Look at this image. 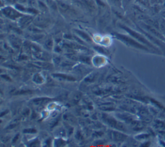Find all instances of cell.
<instances>
[{"instance_id": "obj_1", "label": "cell", "mask_w": 165, "mask_h": 147, "mask_svg": "<svg viewBox=\"0 0 165 147\" xmlns=\"http://www.w3.org/2000/svg\"><path fill=\"white\" fill-rule=\"evenodd\" d=\"M141 27L143 30H146L148 33L151 34V35L154 36L156 38L159 39L160 40L165 41V37L163 36L161 31L157 28L154 27L152 25L147 24L146 23H141Z\"/></svg>"}, {"instance_id": "obj_2", "label": "cell", "mask_w": 165, "mask_h": 147, "mask_svg": "<svg viewBox=\"0 0 165 147\" xmlns=\"http://www.w3.org/2000/svg\"><path fill=\"white\" fill-rule=\"evenodd\" d=\"M116 36L117 37L119 40L122 41L123 42L127 44V45H128L133 46V47L137 48L142 49V50H148V48L146 47V46L142 45L141 44L137 42L136 41L133 40L132 38H130V37H128L127 36L123 35V34H116Z\"/></svg>"}, {"instance_id": "obj_3", "label": "cell", "mask_w": 165, "mask_h": 147, "mask_svg": "<svg viewBox=\"0 0 165 147\" xmlns=\"http://www.w3.org/2000/svg\"><path fill=\"white\" fill-rule=\"evenodd\" d=\"M2 12L7 18L13 19V20H16V19H19L21 16H23L21 12H19L18 10L16 9H13V7H7L2 9Z\"/></svg>"}, {"instance_id": "obj_4", "label": "cell", "mask_w": 165, "mask_h": 147, "mask_svg": "<svg viewBox=\"0 0 165 147\" xmlns=\"http://www.w3.org/2000/svg\"><path fill=\"white\" fill-rule=\"evenodd\" d=\"M121 27H122L124 29V30H125L126 31H127L128 34H130V35L133 37V38H134L135 39H136L137 40L140 41V42L143 43V44H145V45L149 46H150V47L154 48V46H153V45H152L151 43H150V41H148L147 39L145 38L144 36H142L141 34L138 33V32H135V31H133V30H132V29L128 28V27H127V26H121Z\"/></svg>"}, {"instance_id": "obj_5", "label": "cell", "mask_w": 165, "mask_h": 147, "mask_svg": "<svg viewBox=\"0 0 165 147\" xmlns=\"http://www.w3.org/2000/svg\"><path fill=\"white\" fill-rule=\"evenodd\" d=\"M33 21V18L30 16H23L19 19L18 23L19 26L22 28H25L30 26L31 22Z\"/></svg>"}, {"instance_id": "obj_6", "label": "cell", "mask_w": 165, "mask_h": 147, "mask_svg": "<svg viewBox=\"0 0 165 147\" xmlns=\"http://www.w3.org/2000/svg\"><path fill=\"white\" fill-rule=\"evenodd\" d=\"M34 22L35 25L37 26H42V27H44V26H47L48 24V19L45 18L44 16H39L36 18L34 20Z\"/></svg>"}, {"instance_id": "obj_7", "label": "cell", "mask_w": 165, "mask_h": 147, "mask_svg": "<svg viewBox=\"0 0 165 147\" xmlns=\"http://www.w3.org/2000/svg\"><path fill=\"white\" fill-rule=\"evenodd\" d=\"M112 138L116 141H123L127 138L125 134L120 133L119 132L114 131L112 132Z\"/></svg>"}, {"instance_id": "obj_8", "label": "cell", "mask_w": 165, "mask_h": 147, "mask_svg": "<svg viewBox=\"0 0 165 147\" xmlns=\"http://www.w3.org/2000/svg\"><path fill=\"white\" fill-rule=\"evenodd\" d=\"M75 32H76L82 40L86 41L87 42H91L92 41V40L91 38H90V36L86 33L84 32H82L79 30H75Z\"/></svg>"}, {"instance_id": "obj_9", "label": "cell", "mask_w": 165, "mask_h": 147, "mask_svg": "<svg viewBox=\"0 0 165 147\" xmlns=\"http://www.w3.org/2000/svg\"><path fill=\"white\" fill-rule=\"evenodd\" d=\"M118 117L119 118L123 120V121L127 122V123H130L131 122L133 121L132 117L128 114H118Z\"/></svg>"}, {"instance_id": "obj_10", "label": "cell", "mask_w": 165, "mask_h": 147, "mask_svg": "<svg viewBox=\"0 0 165 147\" xmlns=\"http://www.w3.org/2000/svg\"><path fill=\"white\" fill-rule=\"evenodd\" d=\"M11 42L12 45L16 46V48H19L21 45V40L14 36H12L11 37Z\"/></svg>"}, {"instance_id": "obj_11", "label": "cell", "mask_w": 165, "mask_h": 147, "mask_svg": "<svg viewBox=\"0 0 165 147\" xmlns=\"http://www.w3.org/2000/svg\"><path fill=\"white\" fill-rule=\"evenodd\" d=\"M46 4H47V5L48 7L54 10V11L57 10V3L54 0H46Z\"/></svg>"}, {"instance_id": "obj_12", "label": "cell", "mask_w": 165, "mask_h": 147, "mask_svg": "<svg viewBox=\"0 0 165 147\" xmlns=\"http://www.w3.org/2000/svg\"><path fill=\"white\" fill-rule=\"evenodd\" d=\"M54 77H60L62 78V79H65V80H68V81H75L76 79L74 77H72L70 76H69V75H67L65 74H53Z\"/></svg>"}, {"instance_id": "obj_13", "label": "cell", "mask_w": 165, "mask_h": 147, "mask_svg": "<svg viewBox=\"0 0 165 147\" xmlns=\"http://www.w3.org/2000/svg\"><path fill=\"white\" fill-rule=\"evenodd\" d=\"M53 44H54V43H53V40L51 38H48L45 41L44 45L46 49H47L48 50H51L53 47Z\"/></svg>"}, {"instance_id": "obj_14", "label": "cell", "mask_w": 165, "mask_h": 147, "mask_svg": "<svg viewBox=\"0 0 165 147\" xmlns=\"http://www.w3.org/2000/svg\"><path fill=\"white\" fill-rule=\"evenodd\" d=\"M100 109L103 110H105V111H111V110H114V105L111 103H108L101 105Z\"/></svg>"}, {"instance_id": "obj_15", "label": "cell", "mask_w": 165, "mask_h": 147, "mask_svg": "<svg viewBox=\"0 0 165 147\" xmlns=\"http://www.w3.org/2000/svg\"><path fill=\"white\" fill-rule=\"evenodd\" d=\"M63 117L65 120H66L67 122H70V123H75L76 121V118H75L73 116H72V115H70L69 114H65Z\"/></svg>"}, {"instance_id": "obj_16", "label": "cell", "mask_w": 165, "mask_h": 147, "mask_svg": "<svg viewBox=\"0 0 165 147\" xmlns=\"http://www.w3.org/2000/svg\"><path fill=\"white\" fill-rule=\"evenodd\" d=\"M57 5H58V7H59L61 10H62V11H67L68 10H69L70 9V7L69 5H67V3H65L63 1L58 2Z\"/></svg>"}, {"instance_id": "obj_17", "label": "cell", "mask_w": 165, "mask_h": 147, "mask_svg": "<svg viewBox=\"0 0 165 147\" xmlns=\"http://www.w3.org/2000/svg\"><path fill=\"white\" fill-rule=\"evenodd\" d=\"M50 99L49 98H47V97H41V98H37V99H35L33 100V102L35 104H41L43 103L46 102V101H50Z\"/></svg>"}, {"instance_id": "obj_18", "label": "cell", "mask_w": 165, "mask_h": 147, "mask_svg": "<svg viewBox=\"0 0 165 147\" xmlns=\"http://www.w3.org/2000/svg\"><path fill=\"white\" fill-rule=\"evenodd\" d=\"M159 30L165 37V19H162L159 22Z\"/></svg>"}, {"instance_id": "obj_19", "label": "cell", "mask_w": 165, "mask_h": 147, "mask_svg": "<svg viewBox=\"0 0 165 147\" xmlns=\"http://www.w3.org/2000/svg\"><path fill=\"white\" fill-rule=\"evenodd\" d=\"M38 6L39 8H40L41 11H46L47 9V4H44L43 2H41L40 1H38Z\"/></svg>"}, {"instance_id": "obj_20", "label": "cell", "mask_w": 165, "mask_h": 147, "mask_svg": "<svg viewBox=\"0 0 165 147\" xmlns=\"http://www.w3.org/2000/svg\"><path fill=\"white\" fill-rule=\"evenodd\" d=\"M110 79L111 81L112 82H116V83H124V81L121 79V78H119L118 77H116V76H114V77H111Z\"/></svg>"}, {"instance_id": "obj_21", "label": "cell", "mask_w": 165, "mask_h": 147, "mask_svg": "<svg viewBox=\"0 0 165 147\" xmlns=\"http://www.w3.org/2000/svg\"><path fill=\"white\" fill-rule=\"evenodd\" d=\"M95 48L96 49L97 51H98V52H101L102 54H106L108 53L107 51H106V50H105V48L99 47V46H96V47H95Z\"/></svg>"}, {"instance_id": "obj_22", "label": "cell", "mask_w": 165, "mask_h": 147, "mask_svg": "<svg viewBox=\"0 0 165 147\" xmlns=\"http://www.w3.org/2000/svg\"><path fill=\"white\" fill-rule=\"evenodd\" d=\"M24 133L25 134H35L36 133V130L34 128H28L24 130Z\"/></svg>"}, {"instance_id": "obj_23", "label": "cell", "mask_w": 165, "mask_h": 147, "mask_svg": "<svg viewBox=\"0 0 165 147\" xmlns=\"http://www.w3.org/2000/svg\"><path fill=\"white\" fill-rule=\"evenodd\" d=\"M149 137L148 134H141L139 135V136H137L136 138L139 139H147Z\"/></svg>"}, {"instance_id": "obj_24", "label": "cell", "mask_w": 165, "mask_h": 147, "mask_svg": "<svg viewBox=\"0 0 165 147\" xmlns=\"http://www.w3.org/2000/svg\"><path fill=\"white\" fill-rule=\"evenodd\" d=\"M79 60L82 61H83V62H85L86 63H90V58H88V57H84V56H81V57L79 58Z\"/></svg>"}, {"instance_id": "obj_25", "label": "cell", "mask_w": 165, "mask_h": 147, "mask_svg": "<svg viewBox=\"0 0 165 147\" xmlns=\"http://www.w3.org/2000/svg\"><path fill=\"white\" fill-rule=\"evenodd\" d=\"M65 143V142L61 140V139H58L57 141V144H56V146H63V144Z\"/></svg>"}, {"instance_id": "obj_26", "label": "cell", "mask_w": 165, "mask_h": 147, "mask_svg": "<svg viewBox=\"0 0 165 147\" xmlns=\"http://www.w3.org/2000/svg\"><path fill=\"white\" fill-rule=\"evenodd\" d=\"M82 1H85V0H82Z\"/></svg>"}]
</instances>
